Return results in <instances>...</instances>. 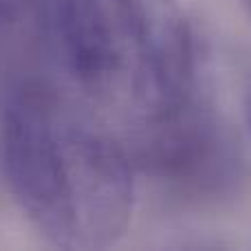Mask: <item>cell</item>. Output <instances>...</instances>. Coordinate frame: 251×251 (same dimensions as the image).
Masks as SVG:
<instances>
[{"instance_id": "2", "label": "cell", "mask_w": 251, "mask_h": 251, "mask_svg": "<svg viewBox=\"0 0 251 251\" xmlns=\"http://www.w3.org/2000/svg\"><path fill=\"white\" fill-rule=\"evenodd\" d=\"M62 47L75 84L130 137L196 97V47L176 0H60Z\"/></svg>"}, {"instance_id": "1", "label": "cell", "mask_w": 251, "mask_h": 251, "mask_svg": "<svg viewBox=\"0 0 251 251\" xmlns=\"http://www.w3.org/2000/svg\"><path fill=\"white\" fill-rule=\"evenodd\" d=\"M2 168L18 207L62 249H104L126 234L134 207L128 150L97 113L44 84L11 95Z\"/></svg>"}, {"instance_id": "6", "label": "cell", "mask_w": 251, "mask_h": 251, "mask_svg": "<svg viewBox=\"0 0 251 251\" xmlns=\"http://www.w3.org/2000/svg\"><path fill=\"white\" fill-rule=\"evenodd\" d=\"M247 4H249V9H251V0H247Z\"/></svg>"}, {"instance_id": "5", "label": "cell", "mask_w": 251, "mask_h": 251, "mask_svg": "<svg viewBox=\"0 0 251 251\" xmlns=\"http://www.w3.org/2000/svg\"><path fill=\"white\" fill-rule=\"evenodd\" d=\"M245 124H247V132H249V139H251V88L245 97Z\"/></svg>"}, {"instance_id": "3", "label": "cell", "mask_w": 251, "mask_h": 251, "mask_svg": "<svg viewBox=\"0 0 251 251\" xmlns=\"http://www.w3.org/2000/svg\"><path fill=\"white\" fill-rule=\"evenodd\" d=\"M128 154L165 190L194 203L229 199L245 178L231 128L196 97L168 122L134 134Z\"/></svg>"}, {"instance_id": "4", "label": "cell", "mask_w": 251, "mask_h": 251, "mask_svg": "<svg viewBox=\"0 0 251 251\" xmlns=\"http://www.w3.org/2000/svg\"><path fill=\"white\" fill-rule=\"evenodd\" d=\"M35 0H0V25H11L20 20Z\"/></svg>"}]
</instances>
